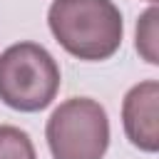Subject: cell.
Here are the masks:
<instances>
[{
	"label": "cell",
	"mask_w": 159,
	"mask_h": 159,
	"mask_svg": "<svg viewBox=\"0 0 159 159\" xmlns=\"http://www.w3.org/2000/svg\"><path fill=\"white\" fill-rule=\"evenodd\" d=\"M157 20H159V10H157V5H152L149 10L142 12V17H139V22H137V52H139L149 65H159Z\"/></svg>",
	"instance_id": "obj_6"
},
{
	"label": "cell",
	"mask_w": 159,
	"mask_h": 159,
	"mask_svg": "<svg viewBox=\"0 0 159 159\" xmlns=\"http://www.w3.org/2000/svg\"><path fill=\"white\" fill-rule=\"evenodd\" d=\"M45 139L52 159H102L109 147L104 107L89 97H70L47 119Z\"/></svg>",
	"instance_id": "obj_3"
},
{
	"label": "cell",
	"mask_w": 159,
	"mask_h": 159,
	"mask_svg": "<svg viewBox=\"0 0 159 159\" xmlns=\"http://www.w3.org/2000/svg\"><path fill=\"white\" fill-rule=\"evenodd\" d=\"M149 2H152V5H154V2H157V0H149Z\"/></svg>",
	"instance_id": "obj_7"
},
{
	"label": "cell",
	"mask_w": 159,
	"mask_h": 159,
	"mask_svg": "<svg viewBox=\"0 0 159 159\" xmlns=\"http://www.w3.org/2000/svg\"><path fill=\"white\" fill-rule=\"evenodd\" d=\"M0 159H37L30 134L12 124H0Z\"/></svg>",
	"instance_id": "obj_5"
},
{
	"label": "cell",
	"mask_w": 159,
	"mask_h": 159,
	"mask_svg": "<svg viewBox=\"0 0 159 159\" xmlns=\"http://www.w3.org/2000/svg\"><path fill=\"white\" fill-rule=\"evenodd\" d=\"M60 67L37 42H17L0 52V99L15 112H40L60 92Z\"/></svg>",
	"instance_id": "obj_2"
},
{
	"label": "cell",
	"mask_w": 159,
	"mask_h": 159,
	"mask_svg": "<svg viewBox=\"0 0 159 159\" xmlns=\"http://www.w3.org/2000/svg\"><path fill=\"white\" fill-rule=\"evenodd\" d=\"M157 104H159V82L144 80L134 84L122 102V124L127 139L142 149L154 154L159 149V119H157Z\"/></svg>",
	"instance_id": "obj_4"
},
{
	"label": "cell",
	"mask_w": 159,
	"mask_h": 159,
	"mask_svg": "<svg viewBox=\"0 0 159 159\" xmlns=\"http://www.w3.org/2000/svg\"><path fill=\"white\" fill-rule=\"evenodd\" d=\"M47 25L55 40L77 60H109L124 35L122 12L112 0H52Z\"/></svg>",
	"instance_id": "obj_1"
}]
</instances>
